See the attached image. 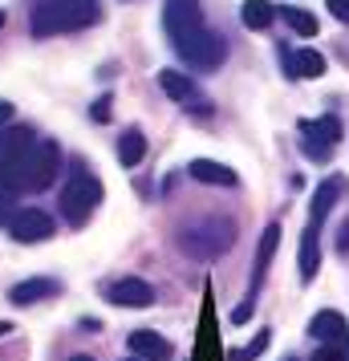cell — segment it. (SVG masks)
<instances>
[{
  "instance_id": "7c38bea8",
  "label": "cell",
  "mask_w": 349,
  "mask_h": 361,
  "mask_svg": "<svg viewBox=\"0 0 349 361\" xmlns=\"http://www.w3.org/2000/svg\"><path fill=\"white\" fill-rule=\"evenodd\" d=\"M276 247H281V224H268L264 235H260V247H256V264H252V288H248V300H256L260 293V284L268 276V264L276 256Z\"/></svg>"
},
{
  "instance_id": "e575fe53",
  "label": "cell",
  "mask_w": 349,
  "mask_h": 361,
  "mask_svg": "<svg viewBox=\"0 0 349 361\" xmlns=\"http://www.w3.org/2000/svg\"><path fill=\"white\" fill-rule=\"evenodd\" d=\"M288 361H293V357H288Z\"/></svg>"
},
{
  "instance_id": "ffe728a7",
  "label": "cell",
  "mask_w": 349,
  "mask_h": 361,
  "mask_svg": "<svg viewBox=\"0 0 349 361\" xmlns=\"http://www.w3.org/2000/svg\"><path fill=\"white\" fill-rule=\"evenodd\" d=\"M317 268H321V247H317V228L309 224L300 231V280H313Z\"/></svg>"
},
{
  "instance_id": "44dd1931",
  "label": "cell",
  "mask_w": 349,
  "mask_h": 361,
  "mask_svg": "<svg viewBox=\"0 0 349 361\" xmlns=\"http://www.w3.org/2000/svg\"><path fill=\"white\" fill-rule=\"evenodd\" d=\"M281 20H288V29L300 37H317V29H321V20L305 8H281Z\"/></svg>"
},
{
  "instance_id": "d6986e66",
  "label": "cell",
  "mask_w": 349,
  "mask_h": 361,
  "mask_svg": "<svg viewBox=\"0 0 349 361\" xmlns=\"http://www.w3.org/2000/svg\"><path fill=\"white\" fill-rule=\"evenodd\" d=\"M147 159V138H142V130H122V138H118V163L122 166H138Z\"/></svg>"
},
{
  "instance_id": "4fadbf2b",
  "label": "cell",
  "mask_w": 349,
  "mask_h": 361,
  "mask_svg": "<svg viewBox=\"0 0 349 361\" xmlns=\"http://www.w3.org/2000/svg\"><path fill=\"white\" fill-rule=\"evenodd\" d=\"M309 333H313L321 345H349V325H345V317L341 312H317L313 317V325H309Z\"/></svg>"
},
{
  "instance_id": "9c48e42d",
  "label": "cell",
  "mask_w": 349,
  "mask_h": 361,
  "mask_svg": "<svg viewBox=\"0 0 349 361\" xmlns=\"http://www.w3.org/2000/svg\"><path fill=\"white\" fill-rule=\"evenodd\" d=\"M159 85H163V94H166L171 102H179V106L195 110V114H207V110H212V106L200 98L195 82H191L187 73H179V69H163V73H159Z\"/></svg>"
},
{
  "instance_id": "9a60e30c",
  "label": "cell",
  "mask_w": 349,
  "mask_h": 361,
  "mask_svg": "<svg viewBox=\"0 0 349 361\" xmlns=\"http://www.w3.org/2000/svg\"><path fill=\"white\" fill-rule=\"evenodd\" d=\"M341 191H345V179H341V175H333V179L317 183L313 207H309V215H313V228H321V224H325V215L333 212V203L341 199Z\"/></svg>"
},
{
  "instance_id": "4dcf8cb0",
  "label": "cell",
  "mask_w": 349,
  "mask_h": 361,
  "mask_svg": "<svg viewBox=\"0 0 349 361\" xmlns=\"http://www.w3.org/2000/svg\"><path fill=\"white\" fill-rule=\"evenodd\" d=\"M337 247H341V256L349 252V224H341V231H337Z\"/></svg>"
},
{
  "instance_id": "7402d4cb",
  "label": "cell",
  "mask_w": 349,
  "mask_h": 361,
  "mask_svg": "<svg viewBox=\"0 0 349 361\" xmlns=\"http://www.w3.org/2000/svg\"><path fill=\"white\" fill-rule=\"evenodd\" d=\"M268 345H272V333H268V329H260V333H256L244 349H232V353H228V361H256Z\"/></svg>"
},
{
  "instance_id": "cb8c5ba5",
  "label": "cell",
  "mask_w": 349,
  "mask_h": 361,
  "mask_svg": "<svg viewBox=\"0 0 349 361\" xmlns=\"http://www.w3.org/2000/svg\"><path fill=\"white\" fill-rule=\"evenodd\" d=\"M17 219V191L8 183H0V228H8Z\"/></svg>"
},
{
  "instance_id": "ac0fdd59",
  "label": "cell",
  "mask_w": 349,
  "mask_h": 361,
  "mask_svg": "<svg viewBox=\"0 0 349 361\" xmlns=\"http://www.w3.org/2000/svg\"><path fill=\"white\" fill-rule=\"evenodd\" d=\"M240 20H244V29H252V33H264L268 25L276 20V4H268V0H244L240 4Z\"/></svg>"
},
{
  "instance_id": "52a82bcc",
  "label": "cell",
  "mask_w": 349,
  "mask_h": 361,
  "mask_svg": "<svg viewBox=\"0 0 349 361\" xmlns=\"http://www.w3.org/2000/svg\"><path fill=\"white\" fill-rule=\"evenodd\" d=\"M163 29H166V37H171V45L183 41V37H191V33H200V29H207V25H203L200 0H166L163 4Z\"/></svg>"
},
{
  "instance_id": "8fae6325",
  "label": "cell",
  "mask_w": 349,
  "mask_h": 361,
  "mask_svg": "<svg viewBox=\"0 0 349 361\" xmlns=\"http://www.w3.org/2000/svg\"><path fill=\"white\" fill-rule=\"evenodd\" d=\"M126 345H130V353L138 361H171L175 357V345L166 341L163 333H150V329H134Z\"/></svg>"
},
{
  "instance_id": "f1b7e54d",
  "label": "cell",
  "mask_w": 349,
  "mask_h": 361,
  "mask_svg": "<svg viewBox=\"0 0 349 361\" xmlns=\"http://www.w3.org/2000/svg\"><path fill=\"white\" fill-rule=\"evenodd\" d=\"M329 13L341 17V20H349V0H329Z\"/></svg>"
},
{
  "instance_id": "d6a6232c",
  "label": "cell",
  "mask_w": 349,
  "mask_h": 361,
  "mask_svg": "<svg viewBox=\"0 0 349 361\" xmlns=\"http://www.w3.org/2000/svg\"><path fill=\"white\" fill-rule=\"evenodd\" d=\"M4 333H8V325H4V321H0V337H4Z\"/></svg>"
},
{
  "instance_id": "484cf974",
  "label": "cell",
  "mask_w": 349,
  "mask_h": 361,
  "mask_svg": "<svg viewBox=\"0 0 349 361\" xmlns=\"http://www.w3.org/2000/svg\"><path fill=\"white\" fill-rule=\"evenodd\" d=\"M281 69H284V78H293L297 82V49H288V45H281Z\"/></svg>"
},
{
  "instance_id": "3957f363",
  "label": "cell",
  "mask_w": 349,
  "mask_h": 361,
  "mask_svg": "<svg viewBox=\"0 0 349 361\" xmlns=\"http://www.w3.org/2000/svg\"><path fill=\"white\" fill-rule=\"evenodd\" d=\"M102 203V183L98 175L82 163V159H73L66 171V183H61V195H57V207L66 215L69 228H85V219L94 215V207Z\"/></svg>"
},
{
  "instance_id": "30bf717a",
  "label": "cell",
  "mask_w": 349,
  "mask_h": 361,
  "mask_svg": "<svg viewBox=\"0 0 349 361\" xmlns=\"http://www.w3.org/2000/svg\"><path fill=\"white\" fill-rule=\"evenodd\" d=\"M102 293H106V300L130 305V309H142V305L154 300V288H150V280H142V276H122V280H114V284H106Z\"/></svg>"
},
{
  "instance_id": "d4e9b609",
  "label": "cell",
  "mask_w": 349,
  "mask_h": 361,
  "mask_svg": "<svg viewBox=\"0 0 349 361\" xmlns=\"http://www.w3.org/2000/svg\"><path fill=\"white\" fill-rule=\"evenodd\" d=\"M313 361H349V345H317Z\"/></svg>"
},
{
  "instance_id": "f546056e",
  "label": "cell",
  "mask_w": 349,
  "mask_h": 361,
  "mask_svg": "<svg viewBox=\"0 0 349 361\" xmlns=\"http://www.w3.org/2000/svg\"><path fill=\"white\" fill-rule=\"evenodd\" d=\"M8 126H13V106L0 102V130H8Z\"/></svg>"
},
{
  "instance_id": "836d02e7",
  "label": "cell",
  "mask_w": 349,
  "mask_h": 361,
  "mask_svg": "<svg viewBox=\"0 0 349 361\" xmlns=\"http://www.w3.org/2000/svg\"><path fill=\"white\" fill-rule=\"evenodd\" d=\"M0 29H4V13H0Z\"/></svg>"
},
{
  "instance_id": "83f0119b",
  "label": "cell",
  "mask_w": 349,
  "mask_h": 361,
  "mask_svg": "<svg viewBox=\"0 0 349 361\" xmlns=\"http://www.w3.org/2000/svg\"><path fill=\"white\" fill-rule=\"evenodd\" d=\"M248 317H252V300H240V305H235V312H232V325H244Z\"/></svg>"
},
{
  "instance_id": "2e32d148",
  "label": "cell",
  "mask_w": 349,
  "mask_h": 361,
  "mask_svg": "<svg viewBox=\"0 0 349 361\" xmlns=\"http://www.w3.org/2000/svg\"><path fill=\"white\" fill-rule=\"evenodd\" d=\"M187 175L195 183H207V187H235L240 183V175H235L232 166L212 163V159H195V163L187 166Z\"/></svg>"
},
{
  "instance_id": "5bb4252c",
  "label": "cell",
  "mask_w": 349,
  "mask_h": 361,
  "mask_svg": "<svg viewBox=\"0 0 349 361\" xmlns=\"http://www.w3.org/2000/svg\"><path fill=\"white\" fill-rule=\"evenodd\" d=\"M61 293V284L49 276H33V280H20L8 288V300L13 305H37V300H45V296H57Z\"/></svg>"
},
{
  "instance_id": "e0dca14e",
  "label": "cell",
  "mask_w": 349,
  "mask_h": 361,
  "mask_svg": "<svg viewBox=\"0 0 349 361\" xmlns=\"http://www.w3.org/2000/svg\"><path fill=\"white\" fill-rule=\"evenodd\" d=\"M300 138H309V142H321V147H333L337 138H341V118H333V114H325V118H305L300 122Z\"/></svg>"
},
{
  "instance_id": "277c9868",
  "label": "cell",
  "mask_w": 349,
  "mask_h": 361,
  "mask_svg": "<svg viewBox=\"0 0 349 361\" xmlns=\"http://www.w3.org/2000/svg\"><path fill=\"white\" fill-rule=\"evenodd\" d=\"M175 53L183 57L187 69L212 73V69H219L224 61H228V41H224V33H216V29H200V33L175 41Z\"/></svg>"
},
{
  "instance_id": "5b68a950",
  "label": "cell",
  "mask_w": 349,
  "mask_h": 361,
  "mask_svg": "<svg viewBox=\"0 0 349 361\" xmlns=\"http://www.w3.org/2000/svg\"><path fill=\"white\" fill-rule=\"evenodd\" d=\"M37 138L29 126H8L0 130V183H8L13 191H20V171H25V159L33 154Z\"/></svg>"
},
{
  "instance_id": "1f68e13d",
  "label": "cell",
  "mask_w": 349,
  "mask_h": 361,
  "mask_svg": "<svg viewBox=\"0 0 349 361\" xmlns=\"http://www.w3.org/2000/svg\"><path fill=\"white\" fill-rule=\"evenodd\" d=\"M69 361H94V357H90V353H78V357H69Z\"/></svg>"
},
{
  "instance_id": "6da1fadb",
  "label": "cell",
  "mask_w": 349,
  "mask_h": 361,
  "mask_svg": "<svg viewBox=\"0 0 349 361\" xmlns=\"http://www.w3.org/2000/svg\"><path fill=\"white\" fill-rule=\"evenodd\" d=\"M232 244H235V224L228 215L203 212L179 228V252H183L187 260L207 264V260H216V256H224Z\"/></svg>"
},
{
  "instance_id": "8992f818",
  "label": "cell",
  "mask_w": 349,
  "mask_h": 361,
  "mask_svg": "<svg viewBox=\"0 0 349 361\" xmlns=\"http://www.w3.org/2000/svg\"><path fill=\"white\" fill-rule=\"evenodd\" d=\"M57 171H61V147L37 142L33 154L25 159V171H20V191H49L57 183Z\"/></svg>"
},
{
  "instance_id": "7a4b0ae2",
  "label": "cell",
  "mask_w": 349,
  "mask_h": 361,
  "mask_svg": "<svg viewBox=\"0 0 349 361\" xmlns=\"http://www.w3.org/2000/svg\"><path fill=\"white\" fill-rule=\"evenodd\" d=\"M102 17V0H45L33 8L29 33L33 37H61V33H78L90 29Z\"/></svg>"
},
{
  "instance_id": "ba28073f",
  "label": "cell",
  "mask_w": 349,
  "mask_h": 361,
  "mask_svg": "<svg viewBox=\"0 0 349 361\" xmlns=\"http://www.w3.org/2000/svg\"><path fill=\"white\" fill-rule=\"evenodd\" d=\"M8 235L17 244H37V240H49L53 235V215L45 207H20L17 219L8 224Z\"/></svg>"
},
{
  "instance_id": "4316f807",
  "label": "cell",
  "mask_w": 349,
  "mask_h": 361,
  "mask_svg": "<svg viewBox=\"0 0 349 361\" xmlns=\"http://www.w3.org/2000/svg\"><path fill=\"white\" fill-rule=\"evenodd\" d=\"M110 94H102L98 102H94V106H90V118H94V122H110Z\"/></svg>"
},
{
  "instance_id": "603a6c76",
  "label": "cell",
  "mask_w": 349,
  "mask_h": 361,
  "mask_svg": "<svg viewBox=\"0 0 349 361\" xmlns=\"http://www.w3.org/2000/svg\"><path fill=\"white\" fill-rule=\"evenodd\" d=\"M325 73V57L313 49H297V78H321Z\"/></svg>"
}]
</instances>
